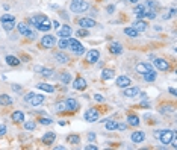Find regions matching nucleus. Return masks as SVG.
Listing matches in <instances>:
<instances>
[{"label":"nucleus","mask_w":177,"mask_h":150,"mask_svg":"<svg viewBox=\"0 0 177 150\" xmlns=\"http://www.w3.org/2000/svg\"><path fill=\"white\" fill-rule=\"evenodd\" d=\"M89 9V3L85 0H73L70 3V11L74 14H80V12H86Z\"/></svg>","instance_id":"obj_1"},{"label":"nucleus","mask_w":177,"mask_h":150,"mask_svg":"<svg viewBox=\"0 0 177 150\" xmlns=\"http://www.w3.org/2000/svg\"><path fill=\"white\" fill-rule=\"evenodd\" d=\"M68 49L71 52H74L76 55H83L85 53V47L76 38H68Z\"/></svg>","instance_id":"obj_2"},{"label":"nucleus","mask_w":177,"mask_h":150,"mask_svg":"<svg viewBox=\"0 0 177 150\" xmlns=\"http://www.w3.org/2000/svg\"><path fill=\"white\" fill-rule=\"evenodd\" d=\"M17 29H18V32L21 35H24V36H27L29 40H35L36 38V34L34 32V30H30L29 29V26L26 23H18L17 24Z\"/></svg>","instance_id":"obj_3"},{"label":"nucleus","mask_w":177,"mask_h":150,"mask_svg":"<svg viewBox=\"0 0 177 150\" xmlns=\"http://www.w3.org/2000/svg\"><path fill=\"white\" fill-rule=\"evenodd\" d=\"M176 137V130H162L161 132V135H159V139H161V143L162 144H165L168 146L170 143H171V139Z\"/></svg>","instance_id":"obj_4"},{"label":"nucleus","mask_w":177,"mask_h":150,"mask_svg":"<svg viewBox=\"0 0 177 150\" xmlns=\"http://www.w3.org/2000/svg\"><path fill=\"white\" fill-rule=\"evenodd\" d=\"M83 118H85L88 123H94V121H97V120L100 118V112H98L97 109H94V108H89V109L85 112Z\"/></svg>","instance_id":"obj_5"},{"label":"nucleus","mask_w":177,"mask_h":150,"mask_svg":"<svg viewBox=\"0 0 177 150\" xmlns=\"http://www.w3.org/2000/svg\"><path fill=\"white\" fill-rule=\"evenodd\" d=\"M55 43H56V38L53 35H44L41 40V47L43 49H52V47H55Z\"/></svg>","instance_id":"obj_6"},{"label":"nucleus","mask_w":177,"mask_h":150,"mask_svg":"<svg viewBox=\"0 0 177 150\" xmlns=\"http://www.w3.org/2000/svg\"><path fill=\"white\" fill-rule=\"evenodd\" d=\"M153 62H154V67H156L157 70H161V71H168V70H170V64H168L166 59L154 58Z\"/></svg>","instance_id":"obj_7"},{"label":"nucleus","mask_w":177,"mask_h":150,"mask_svg":"<svg viewBox=\"0 0 177 150\" xmlns=\"http://www.w3.org/2000/svg\"><path fill=\"white\" fill-rule=\"evenodd\" d=\"M98 59H100V52L97 49H93L86 53V62L88 64H95Z\"/></svg>","instance_id":"obj_8"},{"label":"nucleus","mask_w":177,"mask_h":150,"mask_svg":"<svg viewBox=\"0 0 177 150\" xmlns=\"http://www.w3.org/2000/svg\"><path fill=\"white\" fill-rule=\"evenodd\" d=\"M77 24L83 27V29H88V27H94L95 26V20L93 18H89V17H82V18H79L77 20Z\"/></svg>","instance_id":"obj_9"},{"label":"nucleus","mask_w":177,"mask_h":150,"mask_svg":"<svg viewBox=\"0 0 177 150\" xmlns=\"http://www.w3.org/2000/svg\"><path fill=\"white\" fill-rule=\"evenodd\" d=\"M132 83V79L127 77V76H118L117 81H115V85L118 88H126V87H130Z\"/></svg>","instance_id":"obj_10"},{"label":"nucleus","mask_w":177,"mask_h":150,"mask_svg":"<svg viewBox=\"0 0 177 150\" xmlns=\"http://www.w3.org/2000/svg\"><path fill=\"white\" fill-rule=\"evenodd\" d=\"M71 34H73V29H71L70 24H64L62 27L58 29V35L61 38H70Z\"/></svg>","instance_id":"obj_11"},{"label":"nucleus","mask_w":177,"mask_h":150,"mask_svg":"<svg viewBox=\"0 0 177 150\" xmlns=\"http://www.w3.org/2000/svg\"><path fill=\"white\" fill-rule=\"evenodd\" d=\"M44 100H46V96H43V94H34L32 96V99L27 102V103L30 105V106H38V105H41V103H44Z\"/></svg>","instance_id":"obj_12"},{"label":"nucleus","mask_w":177,"mask_h":150,"mask_svg":"<svg viewBox=\"0 0 177 150\" xmlns=\"http://www.w3.org/2000/svg\"><path fill=\"white\" fill-rule=\"evenodd\" d=\"M79 108H80V105L76 99H67L65 100V109L67 111H77Z\"/></svg>","instance_id":"obj_13"},{"label":"nucleus","mask_w":177,"mask_h":150,"mask_svg":"<svg viewBox=\"0 0 177 150\" xmlns=\"http://www.w3.org/2000/svg\"><path fill=\"white\" fill-rule=\"evenodd\" d=\"M71 73L70 71H62L61 74H58V81L61 82V83H64V85H68L71 82Z\"/></svg>","instance_id":"obj_14"},{"label":"nucleus","mask_w":177,"mask_h":150,"mask_svg":"<svg viewBox=\"0 0 177 150\" xmlns=\"http://www.w3.org/2000/svg\"><path fill=\"white\" fill-rule=\"evenodd\" d=\"M73 88L74 90H79V91H82L86 88V81L83 79V77H76L74 82H73Z\"/></svg>","instance_id":"obj_15"},{"label":"nucleus","mask_w":177,"mask_h":150,"mask_svg":"<svg viewBox=\"0 0 177 150\" xmlns=\"http://www.w3.org/2000/svg\"><path fill=\"white\" fill-rule=\"evenodd\" d=\"M132 141L135 143V144H139V143H142L144 139H145V134L142 132V130H136V132H133L132 134Z\"/></svg>","instance_id":"obj_16"},{"label":"nucleus","mask_w":177,"mask_h":150,"mask_svg":"<svg viewBox=\"0 0 177 150\" xmlns=\"http://www.w3.org/2000/svg\"><path fill=\"white\" fill-rule=\"evenodd\" d=\"M150 70H153V67H152L150 64H147V62H139V64H136V71H138L139 74H145V73L150 71Z\"/></svg>","instance_id":"obj_17"},{"label":"nucleus","mask_w":177,"mask_h":150,"mask_svg":"<svg viewBox=\"0 0 177 150\" xmlns=\"http://www.w3.org/2000/svg\"><path fill=\"white\" fill-rule=\"evenodd\" d=\"M109 52L112 55H121L123 53V46L120 43H111L109 44Z\"/></svg>","instance_id":"obj_18"},{"label":"nucleus","mask_w":177,"mask_h":150,"mask_svg":"<svg viewBox=\"0 0 177 150\" xmlns=\"http://www.w3.org/2000/svg\"><path fill=\"white\" fill-rule=\"evenodd\" d=\"M123 94H124L126 97H130V99H132V97H136V96L139 94V88H136V87H132V88H130V87H126Z\"/></svg>","instance_id":"obj_19"},{"label":"nucleus","mask_w":177,"mask_h":150,"mask_svg":"<svg viewBox=\"0 0 177 150\" xmlns=\"http://www.w3.org/2000/svg\"><path fill=\"white\" fill-rule=\"evenodd\" d=\"M55 138H56V134H55V132H46L44 137H43V143H44L46 146H50V144H53Z\"/></svg>","instance_id":"obj_20"},{"label":"nucleus","mask_w":177,"mask_h":150,"mask_svg":"<svg viewBox=\"0 0 177 150\" xmlns=\"http://www.w3.org/2000/svg\"><path fill=\"white\" fill-rule=\"evenodd\" d=\"M5 59H6V64L11 65V67H18L20 62H21V59H18L17 56H14V55H8Z\"/></svg>","instance_id":"obj_21"},{"label":"nucleus","mask_w":177,"mask_h":150,"mask_svg":"<svg viewBox=\"0 0 177 150\" xmlns=\"http://www.w3.org/2000/svg\"><path fill=\"white\" fill-rule=\"evenodd\" d=\"M127 123H129V126L138 127L141 124V120H139V117H136L135 114H129L127 115Z\"/></svg>","instance_id":"obj_22"},{"label":"nucleus","mask_w":177,"mask_h":150,"mask_svg":"<svg viewBox=\"0 0 177 150\" xmlns=\"http://www.w3.org/2000/svg\"><path fill=\"white\" fill-rule=\"evenodd\" d=\"M156 77H157V73H156L154 70H150V71H147L145 74H142V79L145 82H154Z\"/></svg>","instance_id":"obj_23"},{"label":"nucleus","mask_w":177,"mask_h":150,"mask_svg":"<svg viewBox=\"0 0 177 150\" xmlns=\"http://www.w3.org/2000/svg\"><path fill=\"white\" fill-rule=\"evenodd\" d=\"M114 76H115V73H114V70H111V68H105L102 71V81L114 79Z\"/></svg>","instance_id":"obj_24"},{"label":"nucleus","mask_w":177,"mask_h":150,"mask_svg":"<svg viewBox=\"0 0 177 150\" xmlns=\"http://www.w3.org/2000/svg\"><path fill=\"white\" fill-rule=\"evenodd\" d=\"M133 27L138 30V32H144V30H147V23L144 21V20H136L135 23H133Z\"/></svg>","instance_id":"obj_25"},{"label":"nucleus","mask_w":177,"mask_h":150,"mask_svg":"<svg viewBox=\"0 0 177 150\" xmlns=\"http://www.w3.org/2000/svg\"><path fill=\"white\" fill-rule=\"evenodd\" d=\"M11 118L15 123H21V121H24V112H21V111H14L11 114Z\"/></svg>","instance_id":"obj_26"},{"label":"nucleus","mask_w":177,"mask_h":150,"mask_svg":"<svg viewBox=\"0 0 177 150\" xmlns=\"http://www.w3.org/2000/svg\"><path fill=\"white\" fill-rule=\"evenodd\" d=\"M12 103V97L8 94H0V106H9Z\"/></svg>","instance_id":"obj_27"},{"label":"nucleus","mask_w":177,"mask_h":150,"mask_svg":"<svg viewBox=\"0 0 177 150\" xmlns=\"http://www.w3.org/2000/svg\"><path fill=\"white\" fill-rule=\"evenodd\" d=\"M55 59H56V62L58 64H67L70 58L65 55V53H55Z\"/></svg>","instance_id":"obj_28"},{"label":"nucleus","mask_w":177,"mask_h":150,"mask_svg":"<svg viewBox=\"0 0 177 150\" xmlns=\"http://www.w3.org/2000/svg\"><path fill=\"white\" fill-rule=\"evenodd\" d=\"M38 30H41V32H48L50 29H52V24H50V21H44V23H39L35 26Z\"/></svg>","instance_id":"obj_29"},{"label":"nucleus","mask_w":177,"mask_h":150,"mask_svg":"<svg viewBox=\"0 0 177 150\" xmlns=\"http://www.w3.org/2000/svg\"><path fill=\"white\" fill-rule=\"evenodd\" d=\"M124 34L127 35V36H130V38H136V36L139 35V32H138L135 27H126V29H124Z\"/></svg>","instance_id":"obj_30"},{"label":"nucleus","mask_w":177,"mask_h":150,"mask_svg":"<svg viewBox=\"0 0 177 150\" xmlns=\"http://www.w3.org/2000/svg\"><path fill=\"white\" fill-rule=\"evenodd\" d=\"M36 87H38V90H43L46 92H55V88L52 85H48V83H38Z\"/></svg>","instance_id":"obj_31"},{"label":"nucleus","mask_w":177,"mask_h":150,"mask_svg":"<svg viewBox=\"0 0 177 150\" xmlns=\"http://www.w3.org/2000/svg\"><path fill=\"white\" fill-rule=\"evenodd\" d=\"M41 73H43L44 77H55V70H52V68H43Z\"/></svg>","instance_id":"obj_32"},{"label":"nucleus","mask_w":177,"mask_h":150,"mask_svg":"<svg viewBox=\"0 0 177 150\" xmlns=\"http://www.w3.org/2000/svg\"><path fill=\"white\" fill-rule=\"evenodd\" d=\"M117 120H107L106 121V130H115L117 127Z\"/></svg>","instance_id":"obj_33"},{"label":"nucleus","mask_w":177,"mask_h":150,"mask_svg":"<svg viewBox=\"0 0 177 150\" xmlns=\"http://www.w3.org/2000/svg\"><path fill=\"white\" fill-rule=\"evenodd\" d=\"M15 18H14V15L11 14H5V15H2L0 17V23H8V21H14Z\"/></svg>","instance_id":"obj_34"},{"label":"nucleus","mask_w":177,"mask_h":150,"mask_svg":"<svg viewBox=\"0 0 177 150\" xmlns=\"http://www.w3.org/2000/svg\"><path fill=\"white\" fill-rule=\"evenodd\" d=\"M67 141L70 144H79L80 143V137L79 135H70V137H67Z\"/></svg>","instance_id":"obj_35"},{"label":"nucleus","mask_w":177,"mask_h":150,"mask_svg":"<svg viewBox=\"0 0 177 150\" xmlns=\"http://www.w3.org/2000/svg\"><path fill=\"white\" fill-rule=\"evenodd\" d=\"M58 47L59 49H68V38H61L59 40V43H58Z\"/></svg>","instance_id":"obj_36"},{"label":"nucleus","mask_w":177,"mask_h":150,"mask_svg":"<svg viewBox=\"0 0 177 150\" xmlns=\"http://www.w3.org/2000/svg\"><path fill=\"white\" fill-rule=\"evenodd\" d=\"M2 24H3V27H5L6 32H11L12 29L15 27V20L14 21H8V23H2Z\"/></svg>","instance_id":"obj_37"},{"label":"nucleus","mask_w":177,"mask_h":150,"mask_svg":"<svg viewBox=\"0 0 177 150\" xmlns=\"http://www.w3.org/2000/svg\"><path fill=\"white\" fill-rule=\"evenodd\" d=\"M24 129H26V130H35L36 123L35 121H26V123H24Z\"/></svg>","instance_id":"obj_38"},{"label":"nucleus","mask_w":177,"mask_h":150,"mask_svg":"<svg viewBox=\"0 0 177 150\" xmlns=\"http://www.w3.org/2000/svg\"><path fill=\"white\" fill-rule=\"evenodd\" d=\"M147 11H148V8L145 6V3H142V5H138V6L133 9V12H135V14H138V12H147Z\"/></svg>","instance_id":"obj_39"},{"label":"nucleus","mask_w":177,"mask_h":150,"mask_svg":"<svg viewBox=\"0 0 177 150\" xmlns=\"http://www.w3.org/2000/svg\"><path fill=\"white\" fill-rule=\"evenodd\" d=\"M145 18L154 20V18H156V11H154V9H148V11L145 12Z\"/></svg>","instance_id":"obj_40"},{"label":"nucleus","mask_w":177,"mask_h":150,"mask_svg":"<svg viewBox=\"0 0 177 150\" xmlns=\"http://www.w3.org/2000/svg\"><path fill=\"white\" fill-rule=\"evenodd\" d=\"M76 35H77V36H79V38H85V36H88V35H89V32H88V30H86V29H79V30H77V32H76Z\"/></svg>","instance_id":"obj_41"},{"label":"nucleus","mask_w":177,"mask_h":150,"mask_svg":"<svg viewBox=\"0 0 177 150\" xmlns=\"http://www.w3.org/2000/svg\"><path fill=\"white\" fill-rule=\"evenodd\" d=\"M56 111H59V112L67 111V109H65V102H58V103H56Z\"/></svg>","instance_id":"obj_42"},{"label":"nucleus","mask_w":177,"mask_h":150,"mask_svg":"<svg viewBox=\"0 0 177 150\" xmlns=\"http://www.w3.org/2000/svg\"><path fill=\"white\" fill-rule=\"evenodd\" d=\"M39 123H41V124H46V126H48V124H52L53 121H52L50 118H46V117H43V118H39Z\"/></svg>","instance_id":"obj_43"},{"label":"nucleus","mask_w":177,"mask_h":150,"mask_svg":"<svg viewBox=\"0 0 177 150\" xmlns=\"http://www.w3.org/2000/svg\"><path fill=\"white\" fill-rule=\"evenodd\" d=\"M117 130H121V132H124L126 129H127V124H124V123H117V127H115Z\"/></svg>","instance_id":"obj_44"},{"label":"nucleus","mask_w":177,"mask_h":150,"mask_svg":"<svg viewBox=\"0 0 177 150\" xmlns=\"http://www.w3.org/2000/svg\"><path fill=\"white\" fill-rule=\"evenodd\" d=\"M11 87H12V90H14L15 92H21V91H23V88H21L20 85H15V83H12Z\"/></svg>","instance_id":"obj_45"},{"label":"nucleus","mask_w":177,"mask_h":150,"mask_svg":"<svg viewBox=\"0 0 177 150\" xmlns=\"http://www.w3.org/2000/svg\"><path fill=\"white\" fill-rule=\"evenodd\" d=\"M94 99L97 100V102H105V97H103L102 94H95V96H94Z\"/></svg>","instance_id":"obj_46"},{"label":"nucleus","mask_w":177,"mask_h":150,"mask_svg":"<svg viewBox=\"0 0 177 150\" xmlns=\"http://www.w3.org/2000/svg\"><path fill=\"white\" fill-rule=\"evenodd\" d=\"M106 11H107V14H114V12H115V6H114V5H109L106 8Z\"/></svg>","instance_id":"obj_47"},{"label":"nucleus","mask_w":177,"mask_h":150,"mask_svg":"<svg viewBox=\"0 0 177 150\" xmlns=\"http://www.w3.org/2000/svg\"><path fill=\"white\" fill-rule=\"evenodd\" d=\"M5 132H6V126L5 124H0V137L5 135Z\"/></svg>","instance_id":"obj_48"},{"label":"nucleus","mask_w":177,"mask_h":150,"mask_svg":"<svg viewBox=\"0 0 177 150\" xmlns=\"http://www.w3.org/2000/svg\"><path fill=\"white\" fill-rule=\"evenodd\" d=\"M52 26H53V27H55V29H59V27H61V23H59L58 20H53V21H52Z\"/></svg>","instance_id":"obj_49"},{"label":"nucleus","mask_w":177,"mask_h":150,"mask_svg":"<svg viewBox=\"0 0 177 150\" xmlns=\"http://www.w3.org/2000/svg\"><path fill=\"white\" fill-rule=\"evenodd\" d=\"M85 149L86 150H97V146H95V144H88Z\"/></svg>","instance_id":"obj_50"},{"label":"nucleus","mask_w":177,"mask_h":150,"mask_svg":"<svg viewBox=\"0 0 177 150\" xmlns=\"http://www.w3.org/2000/svg\"><path fill=\"white\" fill-rule=\"evenodd\" d=\"M170 144H173V149H177V139H176V137L171 139V143H170Z\"/></svg>","instance_id":"obj_51"},{"label":"nucleus","mask_w":177,"mask_h":150,"mask_svg":"<svg viewBox=\"0 0 177 150\" xmlns=\"http://www.w3.org/2000/svg\"><path fill=\"white\" fill-rule=\"evenodd\" d=\"M94 139H95V134H93V132L88 134V141H94Z\"/></svg>","instance_id":"obj_52"},{"label":"nucleus","mask_w":177,"mask_h":150,"mask_svg":"<svg viewBox=\"0 0 177 150\" xmlns=\"http://www.w3.org/2000/svg\"><path fill=\"white\" fill-rule=\"evenodd\" d=\"M161 132H162V130H154V132H153L154 138H159V135H161Z\"/></svg>","instance_id":"obj_53"},{"label":"nucleus","mask_w":177,"mask_h":150,"mask_svg":"<svg viewBox=\"0 0 177 150\" xmlns=\"http://www.w3.org/2000/svg\"><path fill=\"white\" fill-rule=\"evenodd\" d=\"M168 91L171 92V94H173V96H176L177 92H176V90H174V88H170V90H168Z\"/></svg>","instance_id":"obj_54"},{"label":"nucleus","mask_w":177,"mask_h":150,"mask_svg":"<svg viewBox=\"0 0 177 150\" xmlns=\"http://www.w3.org/2000/svg\"><path fill=\"white\" fill-rule=\"evenodd\" d=\"M127 2H129V3H138L139 0H127Z\"/></svg>","instance_id":"obj_55"}]
</instances>
